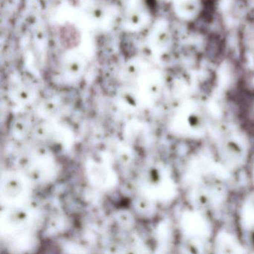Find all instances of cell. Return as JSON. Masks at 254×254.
I'll return each instance as SVG.
<instances>
[{"label":"cell","mask_w":254,"mask_h":254,"mask_svg":"<svg viewBox=\"0 0 254 254\" xmlns=\"http://www.w3.org/2000/svg\"><path fill=\"white\" fill-rule=\"evenodd\" d=\"M220 154L224 162L232 166H239L244 160L243 149L234 139H228L223 142L220 148Z\"/></svg>","instance_id":"1"},{"label":"cell","mask_w":254,"mask_h":254,"mask_svg":"<svg viewBox=\"0 0 254 254\" xmlns=\"http://www.w3.org/2000/svg\"><path fill=\"white\" fill-rule=\"evenodd\" d=\"M249 117L254 127V100L253 101L252 104L251 105V108L249 110Z\"/></svg>","instance_id":"2"}]
</instances>
